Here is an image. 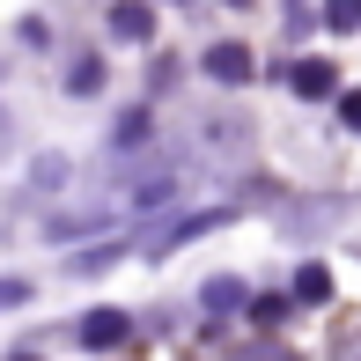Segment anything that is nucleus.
I'll return each instance as SVG.
<instances>
[{
    "label": "nucleus",
    "mask_w": 361,
    "mask_h": 361,
    "mask_svg": "<svg viewBox=\"0 0 361 361\" xmlns=\"http://www.w3.org/2000/svg\"><path fill=\"white\" fill-rule=\"evenodd\" d=\"M23 361H30V354H23Z\"/></svg>",
    "instance_id": "nucleus-13"
},
{
    "label": "nucleus",
    "mask_w": 361,
    "mask_h": 361,
    "mask_svg": "<svg viewBox=\"0 0 361 361\" xmlns=\"http://www.w3.org/2000/svg\"><path fill=\"white\" fill-rule=\"evenodd\" d=\"M207 74L236 89V81H251V74H258V59H251V44H214V52H207Z\"/></svg>",
    "instance_id": "nucleus-1"
},
{
    "label": "nucleus",
    "mask_w": 361,
    "mask_h": 361,
    "mask_svg": "<svg viewBox=\"0 0 361 361\" xmlns=\"http://www.w3.org/2000/svg\"><path fill=\"white\" fill-rule=\"evenodd\" d=\"M324 23L332 30H361V0H324Z\"/></svg>",
    "instance_id": "nucleus-5"
},
{
    "label": "nucleus",
    "mask_w": 361,
    "mask_h": 361,
    "mask_svg": "<svg viewBox=\"0 0 361 361\" xmlns=\"http://www.w3.org/2000/svg\"><path fill=\"white\" fill-rule=\"evenodd\" d=\"M251 361H288V354H273V347H266V354H251Z\"/></svg>",
    "instance_id": "nucleus-11"
},
{
    "label": "nucleus",
    "mask_w": 361,
    "mask_h": 361,
    "mask_svg": "<svg viewBox=\"0 0 361 361\" xmlns=\"http://www.w3.org/2000/svg\"><path fill=\"white\" fill-rule=\"evenodd\" d=\"M81 339H89V347H118V339H126V317H118V310H96V317L81 324Z\"/></svg>",
    "instance_id": "nucleus-3"
},
{
    "label": "nucleus",
    "mask_w": 361,
    "mask_h": 361,
    "mask_svg": "<svg viewBox=\"0 0 361 361\" xmlns=\"http://www.w3.org/2000/svg\"><path fill=\"white\" fill-rule=\"evenodd\" d=\"M96 81H104V67H96V59H81V67L67 74V89H74V96H96Z\"/></svg>",
    "instance_id": "nucleus-7"
},
{
    "label": "nucleus",
    "mask_w": 361,
    "mask_h": 361,
    "mask_svg": "<svg viewBox=\"0 0 361 361\" xmlns=\"http://www.w3.org/2000/svg\"><path fill=\"white\" fill-rule=\"evenodd\" d=\"M147 140V111H126L118 118V147H140Z\"/></svg>",
    "instance_id": "nucleus-8"
},
{
    "label": "nucleus",
    "mask_w": 361,
    "mask_h": 361,
    "mask_svg": "<svg viewBox=\"0 0 361 361\" xmlns=\"http://www.w3.org/2000/svg\"><path fill=\"white\" fill-rule=\"evenodd\" d=\"M339 81H332V67H324V59H302V67H295V96H332Z\"/></svg>",
    "instance_id": "nucleus-4"
},
{
    "label": "nucleus",
    "mask_w": 361,
    "mask_h": 361,
    "mask_svg": "<svg viewBox=\"0 0 361 361\" xmlns=\"http://www.w3.org/2000/svg\"><path fill=\"white\" fill-rule=\"evenodd\" d=\"M8 302H30V281H0V310Z\"/></svg>",
    "instance_id": "nucleus-9"
},
{
    "label": "nucleus",
    "mask_w": 361,
    "mask_h": 361,
    "mask_svg": "<svg viewBox=\"0 0 361 361\" xmlns=\"http://www.w3.org/2000/svg\"><path fill=\"white\" fill-rule=\"evenodd\" d=\"M228 8H243V0H228Z\"/></svg>",
    "instance_id": "nucleus-12"
},
{
    "label": "nucleus",
    "mask_w": 361,
    "mask_h": 361,
    "mask_svg": "<svg viewBox=\"0 0 361 361\" xmlns=\"http://www.w3.org/2000/svg\"><path fill=\"white\" fill-rule=\"evenodd\" d=\"M295 295H302V302H324V295H332V281H324V266H302V281H295Z\"/></svg>",
    "instance_id": "nucleus-6"
},
{
    "label": "nucleus",
    "mask_w": 361,
    "mask_h": 361,
    "mask_svg": "<svg viewBox=\"0 0 361 361\" xmlns=\"http://www.w3.org/2000/svg\"><path fill=\"white\" fill-rule=\"evenodd\" d=\"M339 118H347L354 133H361V96H339Z\"/></svg>",
    "instance_id": "nucleus-10"
},
{
    "label": "nucleus",
    "mask_w": 361,
    "mask_h": 361,
    "mask_svg": "<svg viewBox=\"0 0 361 361\" xmlns=\"http://www.w3.org/2000/svg\"><path fill=\"white\" fill-rule=\"evenodd\" d=\"M111 30H118V37H133V44H140L147 30H155V15H147L140 0H118V8H111Z\"/></svg>",
    "instance_id": "nucleus-2"
}]
</instances>
